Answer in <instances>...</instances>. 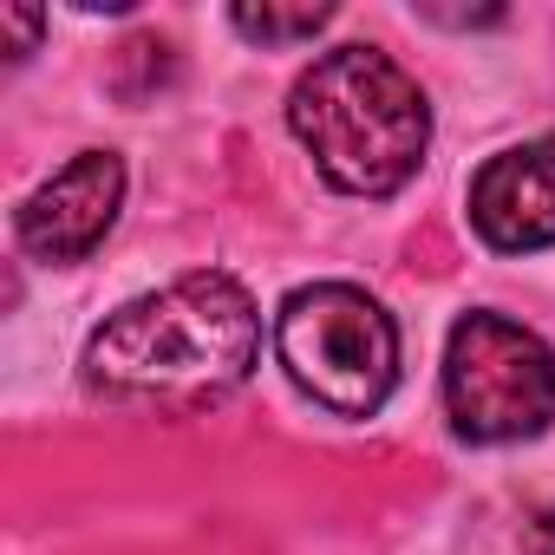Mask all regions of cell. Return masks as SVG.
I'll return each instance as SVG.
<instances>
[{"instance_id": "obj_7", "label": "cell", "mask_w": 555, "mask_h": 555, "mask_svg": "<svg viewBox=\"0 0 555 555\" xmlns=\"http://www.w3.org/2000/svg\"><path fill=\"white\" fill-rule=\"evenodd\" d=\"M327 21H334V8H235V14H229V27H235L242 40H261V47L314 40Z\"/></svg>"}, {"instance_id": "obj_1", "label": "cell", "mask_w": 555, "mask_h": 555, "mask_svg": "<svg viewBox=\"0 0 555 555\" xmlns=\"http://www.w3.org/2000/svg\"><path fill=\"white\" fill-rule=\"evenodd\" d=\"M261 353V314L222 268L177 274L170 288L125 301L86 340V386L125 405L196 412L229 399Z\"/></svg>"}, {"instance_id": "obj_9", "label": "cell", "mask_w": 555, "mask_h": 555, "mask_svg": "<svg viewBox=\"0 0 555 555\" xmlns=\"http://www.w3.org/2000/svg\"><path fill=\"white\" fill-rule=\"evenodd\" d=\"M522 555H555V503L535 509V522L522 529Z\"/></svg>"}, {"instance_id": "obj_5", "label": "cell", "mask_w": 555, "mask_h": 555, "mask_svg": "<svg viewBox=\"0 0 555 555\" xmlns=\"http://www.w3.org/2000/svg\"><path fill=\"white\" fill-rule=\"evenodd\" d=\"M125 209V157L118 151H79L66 170H53L14 216V235L34 261H86Z\"/></svg>"}, {"instance_id": "obj_4", "label": "cell", "mask_w": 555, "mask_h": 555, "mask_svg": "<svg viewBox=\"0 0 555 555\" xmlns=\"http://www.w3.org/2000/svg\"><path fill=\"white\" fill-rule=\"evenodd\" d=\"M444 418L464 444H522L555 418V353L509 314H464L444 347Z\"/></svg>"}, {"instance_id": "obj_3", "label": "cell", "mask_w": 555, "mask_h": 555, "mask_svg": "<svg viewBox=\"0 0 555 555\" xmlns=\"http://www.w3.org/2000/svg\"><path fill=\"white\" fill-rule=\"evenodd\" d=\"M274 353L288 379L334 418H373L399 386V327L353 282L295 288L274 314Z\"/></svg>"}, {"instance_id": "obj_6", "label": "cell", "mask_w": 555, "mask_h": 555, "mask_svg": "<svg viewBox=\"0 0 555 555\" xmlns=\"http://www.w3.org/2000/svg\"><path fill=\"white\" fill-rule=\"evenodd\" d=\"M470 229L496 255L555 248V138L509 144L470 177Z\"/></svg>"}, {"instance_id": "obj_8", "label": "cell", "mask_w": 555, "mask_h": 555, "mask_svg": "<svg viewBox=\"0 0 555 555\" xmlns=\"http://www.w3.org/2000/svg\"><path fill=\"white\" fill-rule=\"evenodd\" d=\"M0 27H8V40H14V60L34 53V40H40V14H27V8H0Z\"/></svg>"}, {"instance_id": "obj_2", "label": "cell", "mask_w": 555, "mask_h": 555, "mask_svg": "<svg viewBox=\"0 0 555 555\" xmlns=\"http://www.w3.org/2000/svg\"><path fill=\"white\" fill-rule=\"evenodd\" d=\"M288 131L340 196H392L431 151V105L392 53L334 47L295 79Z\"/></svg>"}]
</instances>
